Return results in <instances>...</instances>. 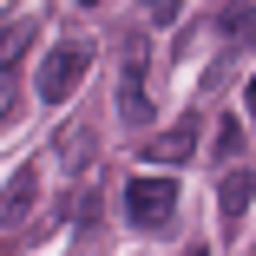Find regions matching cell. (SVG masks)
Segmentation results:
<instances>
[{"instance_id":"cell-6","label":"cell","mask_w":256,"mask_h":256,"mask_svg":"<svg viewBox=\"0 0 256 256\" xmlns=\"http://www.w3.org/2000/svg\"><path fill=\"white\" fill-rule=\"evenodd\" d=\"M224 33H230V46H250L256 40V7H224Z\"/></svg>"},{"instance_id":"cell-7","label":"cell","mask_w":256,"mask_h":256,"mask_svg":"<svg viewBox=\"0 0 256 256\" xmlns=\"http://www.w3.org/2000/svg\"><path fill=\"white\" fill-rule=\"evenodd\" d=\"M217 158H224V171L243 158V125H236V118H224V125H217Z\"/></svg>"},{"instance_id":"cell-9","label":"cell","mask_w":256,"mask_h":256,"mask_svg":"<svg viewBox=\"0 0 256 256\" xmlns=\"http://www.w3.org/2000/svg\"><path fill=\"white\" fill-rule=\"evenodd\" d=\"M26 204H33V178L20 171V184H14V204H7V224H14V217H26Z\"/></svg>"},{"instance_id":"cell-4","label":"cell","mask_w":256,"mask_h":256,"mask_svg":"<svg viewBox=\"0 0 256 256\" xmlns=\"http://www.w3.org/2000/svg\"><path fill=\"white\" fill-rule=\"evenodd\" d=\"M197 132H204V125L184 112L171 132H158V138L144 144V158H158V164H184V158H197Z\"/></svg>"},{"instance_id":"cell-2","label":"cell","mask_w":256,"mask_h":256,"mask_svg":"<svg viewBox=\"0 0 256 256\" xmlns=\"http://www.w3.org/2000/svg\"><path fill=\"white\" fill-rule=\"evenodd\" d=\"M171 210H178V178H132V184H125V217H132L138 230L171 224Z\"/></svg>"},{"instance_id":"cell-8","label":"cell","mask_w":256,"mask_h":256,"mask_svg":"<svg viewBox=\"0 0 256 256\" xmlns=\"http://www.w3.org/2000/svg\"><path fill=\"white\" fill-rule=\"evenodd\" d=\"M14 79H20V66H14V60H0V118L14 112Z\"/></svg>"},{"instance_id":"cell-5","label":"cell","mask_w":256,"mask_h":256,"mask_svg":"<svg viewBox=\"0 0 256 256\" xmlns=\"http://www.w3.org/2000/svg\"><path fill=\"white\" fill-rule=\"evenodd\" d=\"M250 197H256V178H250L243 164H230V171L217 178V210H224V224H236V217L250 210Z\"/></svg>"},{"instance_id":"cell-11","label":"cell","mask_w":256,"mask_h":256,"mask_svg":"<svg viewBox=\"0 0 256 256\" xmlns=\"http://www.w3.org/2000/svg\"><path fill=\"white\" fill-rule=\"evenodd\" d=\"M184 256H210V250H184Z\"/></svg>"},{"instance_id":"cell-10","label":"cell","mask_w":256,"mask_h":256,"mask_svg":"<svg viewBox=\"0 0 256 256\" xmlns=\"http://www.w3.org/2000/svg\"><path fill=\"white\" fill-rule=\"evenodd\" d=\"M250 112H256V79H250Z\"/></svg>"},{"instance_id":"cell-1","label":"cell","mask_w":256,"mask_h":256,"mask_svg":"<svg viewBox=\"0 0 256 256\" xmlns=\"http://www.w3.org/2000/svg\"><path fill=\"white\" fill-rule=\"evenodd\" d=\"M86 66H92V46H86V40H60L53 53L40 60V79H33V92L46 98V106H66V98H72V86L86 79Z\"/></svg>"},{"instance_id":"cell-3","label":"cell","mask_w":256,"mask_h":256,"mask_svg":"<svg viewBox=\"0 0 256 256\" xmlns=\"http://www.w3.org/2000/svg\"><path fill=\"white\" fill-rule=\"evenodd\" d=\"M118 118L144 125L151 118V92H144V46H125V72H118Z\"/></svg>"}]
</instances>
